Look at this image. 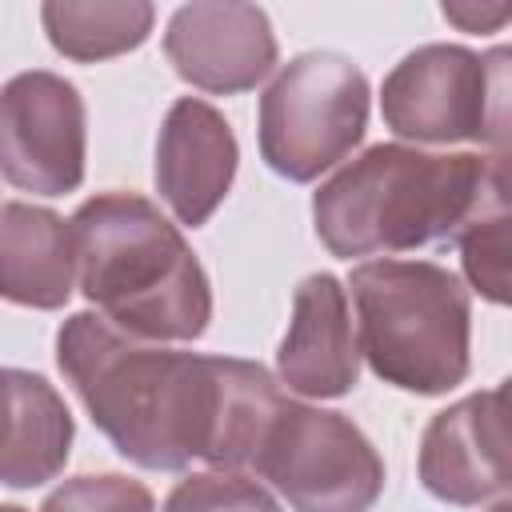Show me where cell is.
Masks as SVG:
<instances>
[{
  "instance_id": "5b68a950",
  "label": "cell",
  "mask_w": 512,
  "mask_h": 512,
  "mask_svg": "<svg viewBox=\"0 0 512 512\" xmlns=\"http://www.w3.org/2000/svg\"><path fill=\"white\" fill-rule=\"evenodd\" d=\"M380 116L412 144H492L508 152V48L420 44L380 84Z\"/></svg>"
},
{
  "instance_id": "8992f818",
  "label": "cell",
  "mask_w": 512,
  "mask_h": 512,
  "mask_svg": "<svg viewBox=\"0 0 512 512\" xmlns=\"http://www.w3.org/2000/svg\"><path fill=\"white\" fill-rule=\"evenodd\" d=\"M368 100V76L348 56H292L260 96V160L292 184H312L364 140Z\"/></svg>"
},
{
  "instance_id": "7a4b0ae2",
  "label": "cell",
  "mask_w": 512,
  "mask_h": 512,
  "mask_svg": "<svg viewBox=\"0 0 512 512\" xmlns=\"http://www.w3.org/2000/svg\"><path fill=\"white\" fill-rule=\"evenodd\" d=\"M508 204V152H424L372 144L312 196L320 244L340 256H396L456 240L476 216Z\"/></svg>"
},
{
  "instance_id": "3957f363",
  "label": "cell",
  "mask_w": 512,
  "mask_h": 512,
  "mask_svg": "<svg viewBox=\"0 0 512 512\" xmlns=\"http://www.w3.org/2000/svg\"><path fill=\"white\" fill-rule=\"evenodd\" d=\"M76 280L88 304L124 336L200 340L212 320V284L184 232L140 192H96L72 220Z\"/></svg>"
},
{
  "instance_id": "d6986e66",
  "label": "cell",
  "mask_w": 512,
  "mask_h": 512,
  "mask_svg": "<svg viewBox=\"0 0 512 512\" xmlns=\"http://www.w3.org/2000/svg\"><path fill=\"white\" fill-rule=\"evenodd\" d=\"M508 16V4H444V20H452L460 32H496Z\"/></svg>"
},
{
  "instance_id": "277c9868",
  "label": "cell",
  "mask_w": 512,
  "mask_h": 512,
  "mask_svg": "<svg viewBox=\"0 0 512 512\" xmlns=\"http://www.w3.org/2000/svg\"><path fill=\"white\" fill-rule=\"evenodd\" d=\"M356 352L372 376L444 396L472 368V300L464 280L436 260H364L348 276Z\"/></svg>"
},
{
  "instance_id": "e0dca14e",
  "label": "cell",
  "mask_w": 512,
  "mask_h": 512,
  "mask_svg": "<svg viewBox=\"0 0 512 512\" xmlns=\"http://www.w3.org/2000/svg\"><path fill=\"white\" fill-rule=\"evenodd\" d=\"M452 244L460 248L468 284L488 304H504L508 300V204L476 216Z\"/></svg>"
},
{
  "instance_id": "ffe728a7",
  "label": "cell",
  "mask_w": 512,
  "mask_h": 512,
  "mask_svg": "<svg viewBox=\"0 0 512 512\" xmlns=\"http://www.w3.org/2000/svg\"><path fill=\"white\" fill-rule=\"evenodd\" d=\"M492 512H508V500H496V508Z\"/></svg>"
},
{
  "instance_id": "30bf717a",
  "label": "cell",
  "mask_w": 512,
  "mask_h": 512,
  "mask_svg": "<svg viewBox=\"0 0 512 512\" xmlns=\"http://www.w3.org/2000/svg\"><path fill=\"white\" fill-rule=\"evenodd\" d=\"M508 392L504 384L472 392L436 412L420 436L416 472L428 496L480 508L508 496Z\"/></svg>"
},
{
  "instance_id": "9a60e30c",
  "label": "cell",
  "mask_w": 512,
  "mask_h": 512,
  "mask_svg": "<svg viewBox=\"0 0 512 512\" xmlns=\"http://www.w3.org/2000/svg\"><path fill=\"white\" fill-rule=\"evenodd\" d=\"M156 8L144 0H48L40 4V24L48 32V44L76 60V64H96L124 56L140 48L152 32Z\"/></svg>"
},
{
  "instance_id": "4fadbf2b",
  "label": "cell",
  "mask_w": 512,
  "mask_h": 512,
  "mask_svg": "<svg viewBox=\"0 0 512 512\" xmlns=\"http://www.w3.org/2000/svg\"><path fill=\"white\" fill-rule=\"evenodd\" d=\"M72 412L64 396L24 368H0V484L28 492L56 480L72 452Z\"/></svg>"
},
{
  "instance_id": "ac0fdd59",
  "label": "cell",
  "mask_w": 512,
  "mask_h": 512,
  "mask_svg": "<svg viewBox=\"0 0 512 512\" xmlns=\"http://www.w3.org/2000/svg\"><path fill=\"white\" fill-rule=\"evenodd\" d=\"M0 512H28L20 504H0ZM40 512H156L152 492L120 472L100 476H72L56 492L44 496Z\"/></svg>"
},
{
  "instance_id": "2e32d148",
  "label": "cell",
  "mask_w": 512,
  "mask_h": 512,
  "mask_svg": "<svg viewBox=\"0 0 512 512\" xmlns=\"http://www.w3.org/2000/svg\"><path fill=\"white\" fill-rule=\"evenodd\" d=\"M164 512H284L276 504V496L244 476V472H192L184 476L168 500H164Z\"/></svg>"
},
{
  "instance_id": "ba28073f",
  "label": "cell",
  "mask_w": 512,
  "mask_h": 512,
  "mask_svg": "<svg viewBox=\"0 0 512 512\" xmlns=\"http://www.w3.org/2000/svg\"><path fill=\"white\" fill-rule=\"evenodd\" d=\"M88 112L72 80L32 68L0 88V176L32 196H68L84 184Z\"/></svg>"
},
{
  "instance_id": "7c38bea8",
  "label": "cell",
  "mask_w": 512,
  "mask_h": 512,
  "mask_svg": "<svg viewBox=\"0 0 512 512\" xmlns=\"http://www.w3.org/2000/svg\"><path fill=\"white\" fill-rule=\"evenodd\" d=\"M276 376L308 400L348 396L360 380V352L348 316V288L332 272H312L296 284L288 332L276 348Z\"/></svg>"
},
{
  "instance_id": "8fae6325",
  "label": "cell",
  "mask_w": 512,
  "mask_h": 512,
  "mask_svg": "<svg viewBox=\"0 0 512 512\" xmlns=\"http://www.w3.org/2000/svg\"><path fill=\"white\" fill-rule=\"evenodd\" d=\"M240 164V144L220 108L200 96H180L156 136V192L188 228L212 220Z\"/></svg>"
},
{
  "instance_id": "9c48e42d",
  "label": "cell",
  "mask_w": 512,
  "mask_h": 512,
  "mask_svg": "<svg viewBox=\"0 0 512 512\" xmlns=\"http://www.w3.org/2000/svg\"><path fill=\"white\" fill-rule=\"evenodd\" d=\"M164 56L184 84L212 96H240L272 76L276 32L256 4L196 0L168 16Z\"/></svg>"
},
{
  "instance_id": "6da1fadb",
  "label": "cell",
  "mask_w": 512,
  "mask_h": 512,
  "mask_svg": "<svg viewBox=\"0 0 512 512\" xmlns=\"http://www.w3.org/2000/svg\"><path fill=\"white\" fill-rule=\"evenodd\" d=\"M56 364L108 444L144 472H248L284 392L268 368L200 356L116 332L100 312H72Z\"/></svg>"
},
{
  "instance_id": "5bb4252c",
  "label": "cell",
  "mask_w": 512,
  "mask_h": 512,
  "mask_svg": "<svg viewBox=\"0 0 512 512\" xmlns=\"http://www.w3.org/2000/svg\"><path fill=\"white\" fill-rule=\"evenodd\" d=\"M76 288V244L60 212L40 204H0V300L56 312Z\"/></svg>"
},
{
  "instance_id": "52a82bcc",
  "label": "cell",
  "mask_w": 512,
  "mask_h": 512,
  "mask_svg": "<svg viewBox=\"0 0 512 512\" xmlns=\"http://www.w3.org/2000/svg\"><path fill=\"white\" fill-rule=\"evenodd\" d=\"M292 512H368L384 492V460L372 440L332 408L280 400L252 464Z\"/></svg>"
}]
</instances>
